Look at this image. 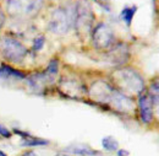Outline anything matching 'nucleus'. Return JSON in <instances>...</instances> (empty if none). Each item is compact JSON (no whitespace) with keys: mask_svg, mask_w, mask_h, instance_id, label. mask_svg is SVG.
Returning <instances> with one entry per match:
<instances>
[{"mask_svg":"<svg viewBox=\"0 0 159 156\" xmlns=\"http://www.w3.org/2000/svg\"><path fill=\"white\" fill-rule=\"evenodd\" d=\"M0 53L2 58L11 63H20L26 56V48L17 39L2 37L0 38Z\"/></svg>","mask_w":159,"mask_h":156,"instance_id":"obj_5","label":"nucleus"},{"mask_svg":"<svg viewBox=\"0 0 159 156\" xmlns=\"http://www.w3.org/2000/svg\"><path fill=\"white\" fill-rule=\"evenodd\" d=\"M149 97L152 100V102L159 105V80L151 84V87H149Z\"/></svg>","mask_w":159,"mask_h":156,"instance_id":"obj_19","label":"nucleus"},{"mask_svg":"<svg viewBox=\"0 0 159 156\" xmlns=\"http://www.w3.org/2000/svg\"><path fill=\"white\" fill-rule=\"evenodd\" d=\"M107 105H109L111 108H114L115 111H118L120 113L129 115V113L134 112V102H132V100L129 96H126L124 92L118 91L115 89L111 92V96H110Z\"/></svg>","mask_w":159,"mask_h":156,"instance_id":"obj_7","label":"nucleus"},{"mask_svg":"<svg viewBox=\"0 0 159 156\" xmlns=\"http://www.w3.org/2000/svg\"><path fill=\"white\" fill-rule=\"evenodd\" d=\"M4 22H5V15H4V12H2V10L0 9V28L2 27V25H4Z\"/></svg>","mask_w":159,"mask_h":156,"instance_id":"obj_22","label":"nucleus"},{"mask_svg":"<svg viewBox=\"0 0 159 156\" xmlns=\"http://www.w3.org/2000/svg\"><path fill=\"white\" fill-rule=\"evenodd\" d=\"M139 108L141 120L144 124H149L153 120V108H152V100L149 95H141L139 98Z\"/></svg>","mask_w":159,"mask_h":156,"instance_id":"obj_9","label":"nucleus"},{"mask_svg":"<svg viewBox=\"0 0 159 156\" xmlns=\"http://www.w3.org/2000/svg\"><path fill=\"white\" fill-rule=\"evenodd\" d=\"M110 58L113 59L115 63H122L127 59V48L124 44H116L110 47Z\"/></svg>","mask_w":159,"mask_h":156,"instance_id":"obj_12","label":"nucleus"},{"mask_svg":"<svg viewBox=\"0 0 159 156\" xmlns=\"http://www.w3.org/2000/svg\"><path fill=\"white\" fill-rule=\"evenodd\" d=\"M69 151L74 153V154H77V155H82V156H89V155H93L96 151L92 150L91 148L88 146H82V145H79V146H72V148H69L67 149Z\"/></svg>","mask_w":159,"mask_h":156,"instance_id":"obj_17","label":"nucleus"},{"mask_svg":"<svg viewBox=\"0 0 159 156\" xmlns=\"http://www.w3.org/2000/svg\"><path fill=\"white\" fill-rule=\"evenodd\" d=\"M93 21H94V15L93 11L91 10V6L86 1H80L76 5L74 12V25L76 27V31L80 35L86 36L92 31Z\"/></svg>","mask_w":159,"mask_h":156,"instance_id":"obj_4","label":"nucleus"},{"mask_svg":"<svg viewBox=\"0 0 159 156\" xmlns=\"http://www.w3.org/2000/svg\"><path fill=\"white\" fill-rule=\"evenodd\" d=\"M0 156H6V154H4V153L0 150Z\"/></svg>","mask_w":159,"mask_h":156,"instance_id":"obj_25","label":"nucleus"},{"mask_svg":"<svg viewBox=\"0 0 159 156\" xmlns=\"http://www.w3.org/2000/svg\"><path fill=\"white\" fill-rule=\"evenodd\" d=\"M22 156H36V155H34V153H27V154H25V155Z\"/></svg>","mask_w":159,"mask_h":156,"instance_id":"obj_24","label":"nucleus"},{"mask_svg":"<svg viewBox=\"0 0 159 156\" xmlns=\"http://www.w3.org/2000/svg\"><path fill=\"white\" fill-rule=\"evenodd\" d=\"M44 0H7V11L14 17H31L38 14Z\"/></svg>","mask_w":159,"mask_h":156,"instance_id":"obj_3","label":"nucleus"},{"mask_svg":"<svg viewBox=\"0 0 159 156\" xmlns=\"http://www.w3.org/2000/svg\"><path fill=\"white\" fill-rule=\"evenodd\" d=\"M22 139H23V140L21 141V145H22V146H40V145H47V144H48L47 140L31 137V135H28V134H26Z\"/></svg>","mask_w":159,"mask_h":156,"instance_id":"obj_14","label":"nucleus"},{"mask_svg":"<svg viewBox=\"0 0 159 156\" xmlns=\"http://www.w3.org/2000/svg\"><path fill=\"white\" fill-rule=\"evenodd\" d=\"M136 11H137V6L125 7V9L121 11V19H122V21H124L127 26H130V25H131L132 19H134V16H135Z\"/></svg>","mask_w":159,"mask_h":156,"instance_id":"obj_16","label":"nucleus"},{"mask_svg":"<svg viewBox=\"0 0 159 156\" xmlns=\"http://www.w3.org/2000/svg\"><path fill=\"white\" fill-rule=\"evenodd\" d=\"M114 80L120 90L127 94L139 95L144 89L143 79L141 78V75L137 71L130 68L118 69L114 73Z\"/></svg>","mask_w":159,"mask_h":156,"instance_id":"obj_1","label":"nucleus"},{"mask_svg":"<svg viewBox=\"0 0 159 156\" xmlns=\"http://www.w3.org/2000/svg\"><path fill=\"white\" fill-rule=\"evenodd\" d=\"M0 135H2L4 138H10L11 137V133H10V130L6 127H4L2 124H0Z\"/></svg>","mask_w":159,"mask_h":156,"instance_id":"obj_21","label":"nucleus"},{"mask_svg":"<svg viewBox=\"0 0 159 156\" xmlns=\"http://www.w3.org/2000/svg\"><path fill=\"white\" fill-rule=\"evenodd\" d=\"M102 145L108 151H115V150H118V146H119L118 141L113 137H105L102 140Z\"/></svg>","mask_w":159,"mask_h":156,"instance_id":"obj_18","label":"nucleus"},{"mask_svg":"<svg viewBox=\"0 0 159 156\" xmlns=\"http://www.w3.org/2000/svg\"><path fill=\"white\" fill-rule=\"evenodd\" d=\"M92 39H93V44L96 48L108 49L114 43V33L107 23L100 22L92 31Z\"/></svg>","mask_w":159,"mask_h":156,"instance_id":"obj_6","label":"nucleus"},{"mask_svg":"<svg viewBox=\"0 0 159 156\" xmlns=\"http://www.w3.org/2000/svg\"><path fill=\"white\" fill-rule=\"evenodd\" d=\"M60 90L69 97L77 98L81 97L84 92L82 85H80L76 80H62L60 84Z\"/></svg>","mask_w":159,"mask_h":156,"instance_id":"obj_10","label":"nucleus"},{"mask_svg":"<svg viewBox=\"0 0 159 156\" xmlns=\"http://www.w3.org/2000/svg\"><path fill=\"white\" fill-rule=\"evenodd\" d=\"M58 70H59V61H58V59L50 60V63L48 64L47 70H45V73H44V74L47 75V78L49 79L50 82L55 79L57 74H58Z\"/></svg>","mask_w":159,"mask_h":156,"instance_id":"obj_15","label":"nucleus"},{"mask_svg":"<svg viewBox=\"0 0 159 156\" xmlns=\"http://www.w3.org/2000/svg\"><path fill=\"white\" fill-rule=\"evenodd\" d=\"M0 79H25V73L20 70H16L9 65H2L0 66Z\"/></svg>","mask_w":159,"mask_h":156,"instance_id":"obj_13","label":"nucleus"},{"mask_svg":"<svg viewBox=\"0 0 159 156\" xmlns=\"http://www.w3.org/2000/svg\"><path fill=\"white\" fill-rule=\"evenodd\" d=\"M44 43H45V38H44L43 36H38V37H36L34 41H33V49H36V51H40V49L43 48Z\"/></svg>","mask_w":159,"mask_h":156,"instance_id":"obj_20","label":"nucleus"},{"mask_svg":"<svg viewBox=\"0 0 159 156\" xmlns=\"http://www.w3.org/2000/svg\"><path fill=\"white\" fill-rule=\"evenodd\" d=\"M47 82H50L49 79L47 78V75L44 73H37V74H33L31 75L30 78L27 79V84H28V87L36 92V94H40L42 90L44 89V85Z\"/></svg>","mask_w":159,"mask_h":156,"instance_id":"obj_11","label":"nucleus"},{"mask_svg":"<svg viewBox=\"0 0 159 156\" xmlns=\"http://www.w3.org/2000/svg\"><path fill=\"white\" fill-rule=\"evenodd\" d=\"M118 155L119 156H127L129 155V153H127L126 150H120L119 153H118Z\"/></svg>","mask_w":159,"mask_h":156,"instance_id":"obj_23","label":"nucleus"},{"mask_svg":"<svg viewBox=\"0 0 159 156\" xmlns=\"http://www.w3.org/2000/svg\"><path fill=\"white\" fill-rule=\"evenodd\" d=\"M74 12H75V10L70 11L64 7H59V9L54 10V12L50 16L49 23H48L49 31L55 35L67 33L69 30L71 28V26L74 25Z\"/></svg>","mask_w":159,"mask_h":156,"instance_id":"obj_2","label":"nucleus"},{"mask_svg":"<svg viewBox=\"0 0 159 156\" xmlns=\"http://www.w3.org/2000/svg\"><path fill=\"white\" fill-rule=\"evenodd\" d=\"M113 91H114V87H111L105 81H97L92 85V87L89 90V96L99 103L107 105Z\"/></svg>","mask_w":159,"mask_h":156,"instance_id":"obj_8","label":"nucleus"}]
</instances>
